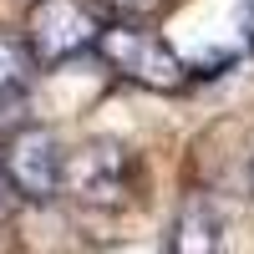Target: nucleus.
I'll return each instance as SVG.
<instances>
[{
  "mask_svg": "<svg viewBox=\"0 0 254 254\" xmlns=\"http://www.w3.org/2000/svg\"><path fill=\"white\" fill-rule=\"evenodd\" d=\"M102 20L87 0H36L26 15V51L36 66H61V61H76L81 51H97Z\"/></svg>",
  "mask_w": 254,
  "mask_h": 254,
  "instance_id": "nucleus-3",
  "label": "nucleus"
},
{
  "mask_svg": "<svg viewBox=\"0 0 254 254\" xmlns=\"http://www.w3.org/2000/svg\"><path fill=\"white\" fill-rule=\"evenodd\" d=\"M31 51H26V41H15V36H0V97H15L20 87L31 81Z\"/></svg>",
  "mask_w": 254,
  "mask_h": 254,
  "instance_id": "nucleus-6",
  "label": "nucleus"
},
{
  "mask_svg": "<svg viewBox=\"0 0 254 254\" xmlns=\"http://www.w3.org/2000/svg\"><path fill=\"white\" fill-rule=\"evenodd\" d=\"M112 5L122 10V20H142V15L163 10V0H112Z\"/></svg>",
  "mask_w": 254,
  "mask_h": 254,
  "instance_id": "nucleus-7",
  "label": "nucleus"
},
{
  "mask_svg": "<svg viewBox=\"0 0 254 254\" xmlns=\"http://www.w3.org/2000/svg\"><path fill=\"white\" fill-rule=\"evenodd\" d=\"M10 208H15V188L5 178V168H0V234H5V224H10Z\"/></svg>",
  "mask_w": 254,
  "mask_h": 254,
  "instance_id": "nucleus-8",
  "label": "nucleus"
},
{
  "mask_svg": "<svg viewBox=\"0 0 254 254\" xmlns=\"http://www.w3.org/2000/svg\"><path fill=\"white\" fill-rule=\"evenodd\" d=\"M0 168L15 188V198H31V203H46L56 193H66V153L51 127L41 122H20L5 132L0 142Z\"/></svg>",
  "mask_w": 254,
  "mask_h": 254,
  "instance_id": "nucleus-4",
  "label": "nucleus"
},
{
  "mask_svg": "<svg viewBox=\"0 0 254 254\" xmlns=\"http://www.w3.org/2000/svg\"><path fill=\"white\" fill-rule=\"evenodd\" d=\"M66 193L87 208H122L137 193V158L117 137H92L66 153Z\"/></svg>",
  "mask_w": 254,
  "mask_h": 254,
  "instance_id": "nucleus-2",
  "label": "nucleus"
},
{
  "mask_svg": "<svg viewBox=\"0 0 254 254\" xmlns=\"http://www.w3.org/2000/svg\"><path fill=\"white\" fill-rule=\"evenodd\" d=\"M168 254H224V219L214 203L188 198L178 208V219L168 224Z\"/></svg>",
  "mask_w": 254,
  "mask_h": 254,
  "instance_id": "nucleus-5",
  "label": "nucleus"
},
{
  "mask_svg": "<svg viewBox=\"0 0 254 254\" xmlns=\"http://www.w3.org/2000/svg\"><path fill=\"white\" fill-rule=\"evenodd\" d=\"M97 56L127 81H137L147 92H178L188 81V61L168 46L158 31H147L142 20H107V31L97 41Z\"/></svg>",
  "mask_w": 254,
  "mask_h": 254,
  "instance_id": "nucleus-1",
  "label": "nucleus"
},
{
  "mask_svg": "<svg viewBox=\"0 0 254 254\" xmlns=\"http://www.w3.org/2000/svg\"><path fill=\"white\" fill-rule=\"evenodd\" d=\"M249 183H254V168H249Z\"/></svg>",
  "mask_w": 254,
  "mask_h": 254,
  "instance_id": "nucleus-9",
  "label": "nucleus"
}]
</instances>
